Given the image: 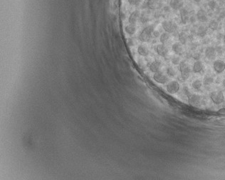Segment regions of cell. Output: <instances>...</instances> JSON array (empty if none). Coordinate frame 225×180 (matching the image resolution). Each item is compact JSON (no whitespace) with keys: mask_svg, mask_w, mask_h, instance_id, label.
Wrapping results in <instances>:
<instances>
[{"mask_svg":"<svg viewBox=\"0 0 225 180\" xmlns=\"http://www.w3.org/2000/svg\"><path fill=\"white\" fill-rule=\"evenodd\" d=\"M155 28L153 25H148L145 27L138 36V39L142 42H149L152 38V33H153Z\"/></svg>","mask_w":225,"mask_h":180,"instance_id":"obj_1","label":"cell"},{"mask_svg":"<svg viewBox=\"0 0 225 180\" xmlns=\"http://www.w3.org/2000/svg\"><path fill=\"white\" fill-rule=\"evenodd\" d=\"M162 0H144L142 4V9L149 10H156L162 7Z\"/></svg>","mask_w":225,"mask_h":180,"instance_id":"obj_2","label":"cell"},{"mask_svg":"<svg viewBox=\"0 0 225 180\" xmlns=\"http://www.w3.org/2000/svg\"><path fill=\"white\" fill-rule=\"evenodd\" d=\"M162 27L166 32L170 34H175L177 31L178 27L175 22L172 20H165L162 22Z\"/></svg>","mask_w":225,"mask_h":180,"instance_id":"obj_3","label":"cell"},{"mask_svg":"<svg viewBox=\"0 0 225 180\" xmlns=\"http://www.w3.org/2000/svg\"><path fill=\"white\" fill-rule=\"evenodd\" d=\"M180 72L181 74V77L183 80H187L190 76L191 69L189 66L185 62L182 61L180 63Z\"/></svg>","mask_w":225,"mask_h":180,"instance_id":"obj_4","label":"cell"},{"mask_svg":"<svg viewBox=\"0 0 225 180\" xmlns=\"http://www.w3.org/2000/svg\"><path fill=\"white\" fill-rule=\"evenodd\" d=\"M210 97L214 104H217V105L222 104L224 100V94H223V92L222 91H212V92L210 93Z\"/></svg>","mask_w":225,"mask_h":180,"instance_id":"obj_5","label":"cell"},{"mask_svg":"<svg viewBox=\"0 0 225 180\" xmlns=\"http://www.w3.org/2000/svg\"><path fill=\"white\" fill-rule=\"evenodd\" d=\"M153 79L157 83L160 84H165L169 81L168 77L162 72H158L156 73H154L153 75Z\"/></svg>","mask_w":225,"mask_h":180,"instance_id":"obj_6","label":"cell"},{"mask_svg":"<svg viewBox=\"0 0 225 180\" xmlns=\"http://www.w3.org/2000/svg\"><path fill=\"white\" fill-rule=\"evenodd\" d=\"M180 88V86L179 82H177V81H171L166 86V89L167 91L170 94H175L177 91H179Z\"/></svg>","mask_w":225,"mask_h":180,"instance_id":"obj_7","label":"cell"},{"mask_svg":"<svg viewBox=\"0 0 225 180\" xmlns=\"http://www.w3.org/2000/svg\"><path fill=\"white\" fill-rule=\"evenodd\" d=\"M155 51H156L157 54L159 56L162 57H166L168 56L169 50L165 44H159L156 45V47H155Z\"/></svg>","mask_w":225,"mask_h":180,"instance_id":"obj_8","label":"cell"},{"mask_svg":"<svg viewBox=\"0 0 225 180\" xmlns=\"http://www.w3.org/2000/svg\"><path fill=\"white\" fill-rule=\"evenodd\" d=\"M213 69L217 74L222 73L225 70V62L220 59L215 61L213 63Z\"/></svg>","mask_w":225,"mask_h":180,"instance_id":"obj_9","label":"cell"},{"mask_svg":"<svg viewBox=\"0 0 225 180\" xmlns=\"http://www.w3.org/2000/svg\"><path fill=\"white\" fill-rule=\"evenodd\" d=\"M162 67V62L160 60H156L153 61L149 65V70L152 73H156V72H160V69Z\"/></svg>","mask_w":225,"mask_h":180,"instance_id":"obj_10","label":"cell"},{"mask_svg":"<svg viewBox=\"0 0 225 180\" xmlns=\"http://www.w3.org/2000/svg\"><path fill=\"white\" fill-rule=\"evenodd\" d=\"M180 14L181 22L182 25H186L189 19V12L185 7H182L180 9Z\"/></svg>","mask_w":225,"mask_h":180,"instance_id":"obj_11","label":"cell"},{"mask_svg":"<svg viewBox=\"0 0 225 180\" xmlns=\"http://www.w3.org/2000/svg\"><path fill=\"white\" fill-rule=\"evenodd\" d=\"M140 12L139 10L133 11V12L130 14L129 17H128V22H129V24L136 25L138 20L140 18Z\"/></svg>","mask_w":225,"mask_h":180,"instance_id":"obj_12","label":"cell"},{"mask_svg":"<svg viewBox=\"0 0 225 180\" xmlns=\"http://www.w3.org/2000/svg\"><path fill=\"white\" fill-rule=\"evenodd\" d=\"M183 4L184 2L182 0H170V6L175 11L180 10L181 8H182Z\"/></svg>","mask_w":225,"mask_h":180,"instance_id":"obj_13","label":"cell"},{"mask_svg":"<svg viewBox=\"0 0 225 180\" xmlns=\"http://www.w3.org/2000/svg\"><path fill=\"white\" fill-rule=\"evenodd\" d=\"M172 49L174 51L175 54L177 56L182 55L183 52H184V49H183L182 44L180 42H175L172 46Z\"/></svg>","mask_w":225,"mask_h":180,"instance_id":"obj_14","label":"cell"},{"mask_svg":"<svg viewBox=\"0 0 225 180\" xmlns=\"http://www.w3.org/2000/svg\"><path fill=\"white\" fill-rule=\"evenodd\" d=\"M205 56L207 59L212 60L216 57V50L214 46H207L205 49Z\"/></svg>","mask_w":225,"mask_h":180,"instance_id":"obj_15","label":"cell"},{"mask_svg":"<svg viewBox=\"0 0 225 180\" xmlns=\"http://www.w3.org/2000/svg\"><path fill=\"white\" fill-rule=\"evenodd\" d=\"M196 17H197V20L200 21L201 22H207V20H208L207 12L203 9H200L197 11Z\"/></svg>","mask_w":225,"mask_h":180,"instance_id":"obj_16","label":"cell"},{"mask_svg":"<svg viewBox=\"0 0 225 180\" xmlns=\"http://www.w3.org/2000/svg\"><path fill=\"white\" fill-rule=\"evenodd\" d=\"M189 103L192 106H199L201 103V96L197 94H191L189 96Z\"/></svg>","mask_w":225,"mask_h":180,"instance_id":"obj_17","label":"cell"},{"mask_svg":"<svg viewBox=\"0 0 225 180\" xmlns=\"http://www.w3.org/2000/svg\"><path fill=\"white\" fill-rule=\"evenodd\" d=\"M138 53L139 55L142 56V57H147L150 54V51H149L148 48L145 46V45L140 44L138 46Z\"/></svg>","mask_w":225,"mask_h":180,"instance_id":"obj_18","label":"cell"},{"mask_svg":"<svg viewBox=\"0 0 225 180\" xmlns=\"http://www.w3.org/2000/svg\"><path fill=\"white\" fill-rule=\"evenodd\" d=\"M204 70V65L202 62L200 60H197L194 62L193 67H192V72L194 73H200Z\"/></svg>","mask_w":225,"mask_h":180,"instance_id":"obj_19","label":"cell"},{"mask_svg":"<svg viewBox=\"0 0 225 180\" xmlns=\"http://www.w3.org/2000/svg\"><path fill=\"white\" fill-rule=\"evenodd\" d=\"M136 31H137V29H136V25H131V24H129V25H128L125 27V32H126L128 35H130V36L134 35L135 34H136Z\"/></svg>","mask_w":225,"mask_h":180,"instance_id":"obj_20","label":"cell"},{"mask_svg":"<svg viewBox=\"0 0 225 180\" xmlns=\"http://www.w3.org/2000/svg\"><path fill=\"white\" fill-rule=\"evenodd\" d=\"M207 30H208V29H207V27H205V26H203V25H201L198 27V28H197V34H196L201 38L205 37L207 33Z\"/></svg>","mask_w":225,"mask_h":180,"instance_id":"obj_21","label":"cell"},{"mask_svg":"<svg viewBox=\"0 0 225 180\" xmlns=\"http://www.w3.org/2000/svg\"><path fill=\"white\" fill-rule=\"evenodd\" d=\"M140 22L143 24H145L147 23L148 22H150V19L149 18V14L147 12H143L142 14H140V16L139 18Z\"/></svg>","mask_w":225,"mask_h":180,"instance_id":"obj_22","label":"cell"},{"mask_svg":"<svg viewBox=\"0 0 225 180\" xmlns=\"http://www.w3.org/2000/svg\"><path fill=\"white\" fill-rule=\"evenodd\" d=\"M178 37H179L180 42L182 44H186V43H187L188 40V35H187V34H186L185 32H180V33L179 34V35H178Z\"/></svg>","mask_w":225,"mask_h":180,"instance_id":"obj_23","label":"cell"},{"mask_svg":"<svg viewBox=\"0 0 225 180\" xmlns=\"http://www.w3.org/2000/svg\"><path fill=\"white\" fill-rule=\"evenodd\" d=\"M170 38V33L168 32H164V33L162 34L160 37V41L162 43V44H165L167 42L169 41Z\"/></svg>","mask_w":225,"mask_h":180,"instance_id":"obj_24","label":"cell"},{"mask_svg":"<svg viewBox=\"0 0 225 180\" xmlns=\"http://www.w3.org/2000/svg\"><path fill=\"white\" fill-rule=\"evenodd\" d=\"M208 27L210 30H212V31H215V30H218V27H219V23H218L216 20H215V19H212V20H211L210 22Z\"/></svg>","mask_w":225,"mask_h":180,"instance_id":"obj_25","label":"cell"},{"mask_svg":"<svg viewBox=\"0 0 225 180\" xmlns=\"http://www.w3.org/2000/svg\"><path fill=\"white\" fill-rule=\"evenodd\" d=\"M202 82L200 79L194 80V81L192 82V87H193V89L196 90H200L201 87H202Z\"/></svg>","mask_w":225,"mask_h":180,"instance_id":"obj_26","label":"cell"},{"mask_svg":"<svg viewBox=\"0 0 225 180\" xmlns=\"http://www.w3.org/2000/svg\"><path fill=\"white\" fill-rule=\"evenodd\" d=\"M166 74L168 77H174L176 75V72L174 69L172 67H168L166 68Z\"/></svg>","mask_w":225,"mask_h":180,"instance_id":"obj_27","label":"cell"},{"mask_svg":"<svg viewBox=\"0 0 225 180\" xmlns=\"http://www.w3.org/2000/svg\"><path fill=\"white\" fill-rule=\"evenodd\" d=\"M213 82H214V79H213V77H212L207 76V77H205L203 79V84H204V85H205V86H207V85H210L211 84H212Z\"/></svg>","mask_w":225,"mask_h":180,"instance_id":"obj_28","label":"cell"},{"mask_svg":"<svg viewBox=\"0 0 225 180\" xmlns=\"http://www.w3.org/2000/svg\"><path fill=\"white\" fill-rule=\"evenodd\" d=\"M208 6L210 9L212 10H215L216 9L217 6V1L215 0H210V1L208 2Z\"/></svg>","mask_w":225,"mask_h":180,"instance_id":"obj_29","label":"cell"},{"mask_svg":"<svg viewBox=\"0 0 225 180\" xmlns=\"http://www.w3.org/2000/svg\"><path fill=\"white\" fill-rule=\"evenodd\" d=\"M142 1L143 0H128V2L129 3V4L135 6H139L142 3Z\"/></svg>","mask_w":225,"mask_h":180,"instance_id":"obj_30","label":"cell"},{"mask_svg":"<svg viewBox=\"0 0 225 180\" xmlns=\"http://www.w3.org/2000/svg\"><path fill=\"white\" fill-rule=\"evenodd\" d=\"M171 62L175 65H177V64H180V57H177V56H174L171 59Z\"/></svg>","mask_w":225,"mask_h":180,"instance_id":"obj_31","label":"cell"},{"mask_svg":"<svg viewBox=\"0 0 225 180\" xmlns=\"http://www.w3.org/2000/svg\"><path fill=\"white\" fill-rule=\"evenodd\" d=\"M215 50H216L217 53H218L219 55H221V54H222L223 53H224V48L222 47V46H217V47H215Z\"/></svg>","mask_w":225,"mask_h":180,"instance_id":"obj_32","label":"cell"},{"mask_svg":"<svg viewBox=\"0 0 225 180\" xmlns=\"http://www.w3.org/2000/svg\"><path fill=\"white\" fill-rule=\"evenodd\" d=\"M182 91H183V93H184V94H185V95H187L188 96V97H189V96L191 95L190 92H189V90L187 87V86H184V87H183Z\"/></svg>","mask_w":225,"mask_h":180,"instance_id":"obj_33","label":"cell"},{"mask_svg":"<svg viewBox=\"0 0 225 180\" xmlns=\"http://www.w3.org/2000/svg\"><path fill=\"white\" fill-rule=\"evenodd\" d=\"M152 37L155 38H158L160 37V33L159 31H157V30H154L153 33H152Z\"/></svg>","mask_w":225,"mask_h":180,"instance_id":"obj_34","label":"cell"},{"mask_svg":"<svg viewBox=\"0 0 225 180\" xmlns=\"http://www.w3.org/2000/svg\"><path fill=\"white\" fill-rule=\"evenodd\" d=\"M172 8L170 7V6H164L163 8V12H170V10H171Z\"/></svg>","mask_w":225,"mask_h":180,"instance_id":"obj_35","label":"cell"},{"mask_svg":"<svg viewBox=\"0 0 225 180\" xmlns=\"http://www.w3.org/2000/svg\"><path fill=\"white\" fill-rule=\"evenodd\" d=\"M200 57H201V55H200V53H195V54H194V55L192 56V57H193V59H195L196 61L199 60V59H200Z\"/></svg>","mask_w":225,"mask_h":180,"instance_id":"obj_36","label":"cell"},{"mask_svg":"<svg viewBox=\"0 0 225 180\" xmlns=\"http://www.w3.org/2000/svg\"><path fill=\"white\" fill-rule=\"evenodd\" d=\"M196 19H197V17H195L194 16H191V17H189V21L190 22V23L194 24L196 22Z\"/></svg>","mask_w":225,"mask_h":180,"instance_id":"obj_37","label":"cell"},{"mask_svg":"<svg viewBox=\"0 0 225 180\" xmlns=\"http://www.w3.org/2000/svg\"><path fill=\"white\" fill-rule=\"evenodd\" d=\"M162 14L160 12H156L155 14V18H159V17H161Z\"/></svg>","mask_w":225,"mask_h":180,"instance_id":"obj_38","label":"cell"},{"mask_svg":"<svg viewBox=\"0 0 225 180\" xmlns=\"http://www.w3.org/2000/svg\"><path fill=\"white\" fill-rule=\"evenodd\" d=\"M218 112L220 114H222V115H225V108H222V109H220L219 111H218Z\"/></svg>","mask_w":225,"mask_h":180,"instance_id":"obj_39","label":"cell"},{"mask_svg":"<svg viewBox=\"0 0 225 180\" xmlns=\"http://www.w3.org/2000/svg\"><path fill=\"white\" fill-rule=\"evenodd\" d=\"M128 44H129V46H133V45H134V43H133V41L132 39H128Z\"/></svg>","mask_w":225,"mask_h":180,"instance_id":"obj_40","label":"cell"},{"mask_svg":"<svg viewBox=\"0 0 225 180\" xmlns=\"http://www.w3.org/2000/svg\"><path fill=\"white\" fill-rule=\"evenodd\" d=\"M188 40H189V41H192V40H193V36H192V34H189V36H188Z\"/></svg>","mask_w":225,"mask_h":180,"instance_id":"obj_41","label":"cell"},{"mask_svg":"<svg viewBox=\"0 0 225 180\" xmlns=\"http://www.w3.org/2000/svg\"><path fill=\"white\" fill-rule=\"evenodd\" d=\"M221 34H218L217 36V38L218 39H220V37H222Z\"/></svg>","mask_w":225,"mask_h":180,"instance_id":"obj_42","label":"cell"},{"mask_svg":"<svg viewBox=\"0 0 225 180\" xmlns=\"http://www.w3.org/2000/svg\"><path fill=\"white\" fill-rule=\"evenodd\" d=\"M222 85H223V86H224L225 87V79L222 81Z\"/></svg>","mask_w":225,"mask_h":180,"instance_id":"obj_43","label":"cell"},{"mask_svg":"<svg viewBox=\"0 0 225 180\" xmlns=\"http://www.w3.org/2000/svg\"><path fill=\"white\" fill-rule=\"evenodd\" d=\"M194 1H195V2H197V3H199V2H200V1H201V0H194Z\"/></svg>","mask_w":225,"mask_h":180,"instance_id":"obj_44","label":"cell"},{"mask_svg":"<svg viewBox=\"0 0 225 180\" xmlns=\"http://www.w3.org/2000/svg\"><path fill=\"white\" fill-rule=\"evenodd\" d=\"M223 41H224V44H225V34L223 36Z\"/></svg>","mask_w":225,"mask_h":180,"instance_id":"obj_45","label":"cell"},{"mask_svg":"<svg viewBox=\"0 0 225 180\" xmlns=\"http://www.w3.org/2000/svg\"><path fill=\"white\" fill-rule=\"evenodd\" d=\"M217 1H222V0H217Z\"/></svg>","mask_w":225,"mask_h":180,"instance_id":"obj_46","label":"cell"},{"mask_svg":"<svg viewBox=\"0 0 225 180\" xmlns=\"http://www.w3.org/2000/svg\"><path fill=\"white\" fill-rule=\"evenodd\" d=\"M224 108H225V106H224Z\"/></svg>","mask_w":225,"mask_h":180,"instance_id":"obj_47","label":"cell"}]
</instances>
